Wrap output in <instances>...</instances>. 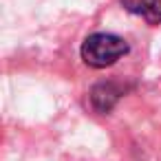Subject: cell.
<instances>
[{"label":"cell","instance_id":"obj_1","mask_svg":"<svg viewBox=\"0 0 161 161\" xmlns=\"http://www.w3.org/2000/svg\"><path fill=\"white\" fill-rule=\"evenodd\" d=\"M128 53V42L115 33H93L82 44V60L93 69H106Z\"/></svg>","mask_w":161,"mask_h":161},{"label":"cell","instance_id":"obj_2","mask_svg":"<svg viewBox=\"0 0 161 161\" xmlns=\"http://www.w3.org/2000/svg\"><path fill=\"white\" fill-rule=\"evenodd\" d=\"M121 3L130 14L141 16L146 22L150 25L161 22V0H121Z\"/></svg>","mask_w":161,"mask_h":161},{"label":"cell","instance_id":"obj_3","mask_svg":"<svg viewBox=\"0 0 161 161\" xmlns=\"http://www.w3.org/2000/svg\"><path fill=\"white\" fill-rule=\"evenodd\" d=\"M117 99H119V88L115 84H110V82L108 84H97L93 88V93H91V102L99 113H108L115 106Z\"/></svg>","mask_w":161,"mask_h":161}]
</instances>
